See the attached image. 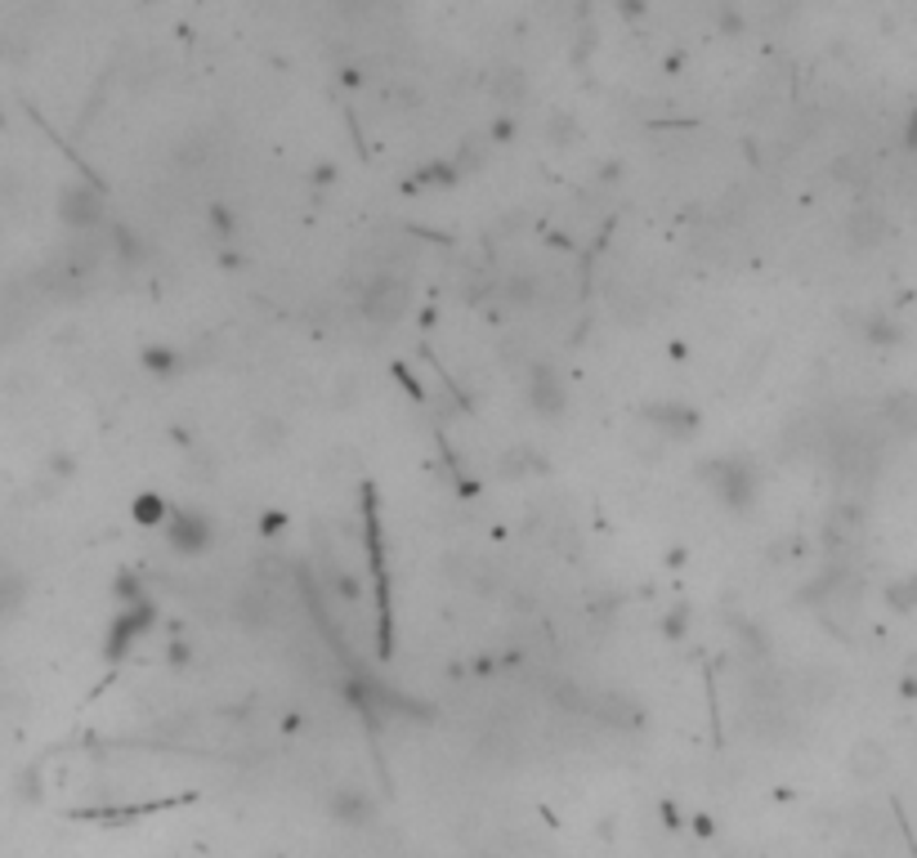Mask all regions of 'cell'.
<instances>
[{
  "instance_id": "6da1fadb",
  "label": "cell",
  "mask_w": 917,
  "mask_h": 858,
  "mask_svg": "<svg viewBox=\"0 0 917 858\" xmlns=\"http://www.w3.org/2000/svg\"><path fill=\"white\" fill-rule=\"evenodd\" d=\"M846 242H851V250H860V255L877 250V246L886 242V215L873 211V206H855V211L846 215Z\"/></svg>"
},
{
  "instance_id": "7a4b0ae2",
  "label": "cell",
  "mask_w": 917,
  "mask_h": 858,
  "mask_svg": "<svg viewBox=\"0 0 917 858\" xmlns=\"http://www.w3.org/2000/svg\"><path fill=\"white\" fill-rule=\"evenodd\" d=\"M58 211H63V219H67L72 228H90V224L104 219V202H99V193L86 189V184L67 189V193L58 197Z\"/></svg>"
},
{
  "instance_id": "3957f363",
  "label": "cell",
  "mask_w": 917,
  "mask_h": 858,
  "mask_svg": "<svg viewBox=\"0 0 917 858\" xmlns=\"http://www.w3.org/2000/svg\"><path fill=\"white\" fill-rule=\"evenodd\" d=\"M882 420H886V429H895V435L917 439V389H895L882 403Z\"/></svg>"
},
{
  "instance_id": "277c9868",
  "label": "cell",
  "mask_w": 917,
  "mask_h": 858,
  "mask_svg": "<svg viewBox=\"0 0 917 858\" xmlns=\"http://www.w3.org/2000/svg\"><path fill=\"white\" fill-rule=\"evenodd\" d=\"M166 528H171V546L180 550H202L211 541V524L198 514H166Z\"/></svg>"
},
{
  "instance_id": "5b68a950",
  "label": "cell",
  "mask_w": 917,
  "mask_h": 858,
  "mask_svg": "<svg viewBox=\"0 0 917 858\" xmlns=\"http://www.w3.org/2000/svg\"><path fill=\"white\" fill-rule=\"evenodd\" d=\"M823 533H828V546H851V541L864 533V510L851 505V501L838 505V510L828 514V528H823Z\"/></svg>"
},
{
  "instance_id": "8992f818",
  "label": "cell",
  "mask_w": 917,
  "mask_h": 858,
  "mask_svg": "<svg viewBox=\"0 0 917 858\" xmlns=\"http://www.w3.org/2000/svg\"><path fill=\"white\" fill-rule=\"evenodd\" d=\"M529 398H533V407H537L542 416H555V411L564 407V385L555 380L551 367H533V389H529Z\"/></svg>"
},
{
  "instance_id": "52a82bcc",
  "label": "cell",
  "mask_w": 917,
  "mask_h": 858,
  "mask_svg": "<svg viewBox=\"0 0 917 858\" xmlns=\"http://www.w3.org/2000/svg\"><path fill=\"white\" fill-rule=\"evenodd\" d=\"M886 751L877 747V742H860L855 751H851V774L855 779H864V783H873V779H882L886 774Z\"/></svg>"
},
{
  "instance_id": "ba28073f",
  "label": "cell",
  "mask_w": 917,
  "mask_h": 858,
  "mask_svg": "<svg viewBox=\"0 0 917 858\" xmlns=\"http://www.w3.org/2000/svg\"><path fill=\"white\" fill-rule=\"evenodd\" d=\"M331 814H337L341 823H372V801L359 787H341L337 796H331Z\"/></svg>"
},
{
  "instance_id": "9c48e42d",
  "label": "cell",
  "mask_w": 917,
  "mask_h": 858,
  "mask_svg": "<svg viewBox=\"0 0 917 858\" xmlns=\"http://www.w3.org/2000/svg\"><path fill=\"white\" fill-rule=\"evenodd\" d=\"M143 363H148L152 372H166V367L175 372V354H171V350H148V358H143Z\"/></svg>"
},
{
  "instance_id": "30bf717a",
  "label": "cell",
  "mask_w": 917,
  "mask_h": 858,
  "mask_svg": "<svg viewBox=\"0 0 917 858\" xmlns=\"http://www.w3.org/2000/svg\"><path fill=\"white\" fill-rule=\"evenodd\" d=\"M161 514H171L166 505H157V496H143V505H139V519L143 524H152V519H161Z\"/></svg>"
},
{
  "instance_id": "8fae6325",
  "label": "cell",
  "mask_w": 917,
  "mask_h": 858,
  "mask_svg": "<svg viewBox=\"0 0 917 858\" xmlns=\"http://www.w3.org/2000/svg\"><path fill=\"white\" fill-rule=\"evenodd\" d=\"M838 858H868V854H855V849H851V854H838Z\"/></svg>"
}]
</instances>
